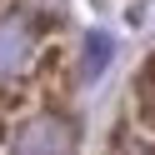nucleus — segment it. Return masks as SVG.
<instances>
[{"label":"nucleus","mask_w":155,"mask_h":155,"mask_svg":"<svg viewBox=\"0 0 155 155\" xmlns=\"http://www.w3.org/2000/svg\"><path fill=\"white\" fill-rule=\"evenodd\" d=\"M15 155H75V130L60 115H35L15 135Z\"/></svg>","instance_id":"f257e3e1"},{"label":"nucleus","mask_w":155,"mask_h":155,"mask_svg":"<svg viewBox=\"0 0 155 155\" xmlns=\"http://www.w3.org/2000/svg\"><path fill=\"white\" fill-rule=\"evenodd\" d=\"M25 60H30V25L20 15H5L0 20V80L20 75Z\"/></svg>","instance_id":"f03ea898"},{"label":"nucleus","mask_w":155,"mask_h":155,"mask_svg":"<svg viewBox=\"0 0 155 155\" xmlns=\"http://www.w3.org/2000/svg\"><path fill=\"white\" fill-rule=\"evenodd\" d=\"M105 65H110V40L105 35H90V45H85V75H100Z\"/></svg>","instance_id":"7ed1b4c3"},{"label":"nucleus","mask_w":155,"mask_h":155,"mask_svg":"<svg viewBox=\"0 0 155 155\" xmlns=\"http://www.w3.org/2000/svg\"><path fill=\"white\" fill-rule=\"evenodd\" d=\"M140 100H145V105L155 110V60H150V65L140 70Z\"/></svg>","instance_id":"20e7f679"}]
</instances>
